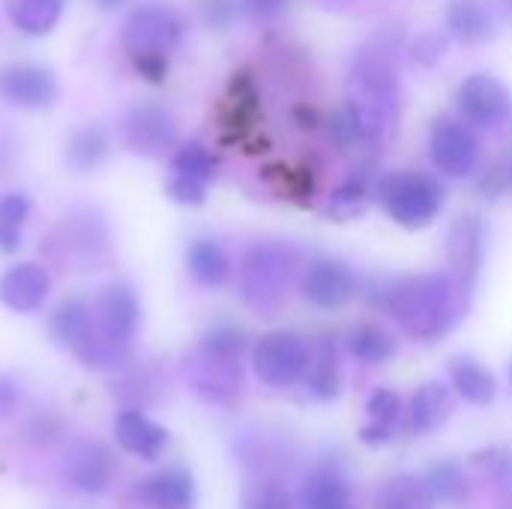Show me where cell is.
Listing matches in <instances>:
<instances>
[{"label":"cell","mask_w":512,"mask_h":509,"mask_svg":"<svg viewBox=\"0 0 512 509\" xmlns=\"http://www.w3.org/2000/svg\"><path fill=\"white\" fill-rule=\"evenodd\" d=\"M468 297L471 291L450 273H423L393 282L384 291V306L411 339L435 342L465 318Z\"/></svg>","instance_id":"obj_1"},{"label":"cell","mask_w":512,"mask_h":509,"mask_svg":"<svg viewBox=\"0 0 512 509\" xmlns=\"http://www.w3.org/2000/svg\"><path fill=\"white\" fill-rule=\"evenodd\" d=\"M348 114L354 117L363 144H384L399 117V72L390 48L369 42L357 51L348 69Z\"/></svg>","instance_id":"obj_2"},{"label":"cell","mask_w":512,"mask_h":509,"mask_svg":"<svg viewBox=\"0 0 512 509\" xmlns=\"http://www.w3.org/2000/svg\"><path fill=\"white\" fill-rule=\"evenodd\" d=\"M141 327L138 297L126 285H108L93 303V336L81 351L90 366H114Z\"/></svg>","instance_id":"obj_3"},{"label":"cell","mask_w":512,"mask_h":509,"mask_svg":"<svg viewBox=\"0 0 512 509\" xmlns=\"http://www.w3.org/2000/svg\"><path fill=\"white\" fill-rule=\"evenodd\" d=\"M297 264H300V255L291 246H282V243L252 246L240 264L243 300L261 312L276 309L285 300V294L297 276Z\"/></svg>","instance_id":"obj_4"},{"label":"cell","mask_w":512,"mask_h":509,"mask_svg":"<svg viewBox=\"0 0 512 509\" xmlns=\"http://www.w3.org/2000/svg\"><path fill=\"white\" fill-rule=\"evenodd\" d=\"M378 198L387 216L402 228H426L444 207V186L426 171H396L381 180Z\"/></svg>","instance_id":"obj_5"},{"label":"cell","mask_w":512,"mask_h":509,"mask_svg":"<svg viewBox=\"0 0 512 509\" xmlns=\"http://www.w3.org/2000/svg\"><path fill=\"white\" fill-rule=\"evenodd\" d=\"M183 33H186L183 15L168 3L150 0L129 12L120 36L132 60H141V57H168L183 42Z\"/></svg>","instance_id":"obj_6"},{"label":"cell","mask_w":512,"mask_h":509,"mask_svg":"<svg viewBox=\"0 0 512 509\" xmlns=\"http://www.w3.org/2000/svg\"><path fill=\"white\" fill-rule=\"evenodd\" d=\"M312 351L306 339L294 330H273L258 339L252 351V369L261 384L285 390L309 375Z\"/></svg>","instance_id":"obj_7"},{"label":"cell","mask_w":512,"mask_h":509,"mask_svg":"<svg viewBox=\"0 0 512 509\" xmlns=\"http://www.w3.org/2000/svg\"><path fill=\"white\" fill-rule=\"evenodd\" d=\"M456 108L468 123L480 129H495L512 117V93L501 78L489 72H474L459 84Z\"/></svg>","instance_id":"obj_8"},{"label":"cell","mask_w":512,"mask_h":509,"mask_svg":"<svg viewBox=\"0 0 512 509\" xmlns=\"http://www.w3.org/2000/svg\"><path fill=\"white\" fill-rule=\"evenodd\" d=\"M429 153L441 174L468 177L480 162V141L462 120L438 117L429 135Z\"/></svg>","instance_id":"obj_9"},{"label":"cell","mask_w":512,"mask_h":509,"mask_svg":"<svg viewBox=\"0 0 512 509\" xmlns=\"http://www.w3.org/2000/svg\"><path fill=\"white\" fill-rule=\"evenodd\" d=\"M57 93H60V84L48 66L12 63L0 69V96L15 108H27V111L51 108L57 102Z\"/></svg>","instance_id":"obj_10"},{"label":"cell","mask_w":512,"mask_h":509,"mask_svg":"<svg viewBox=\"0 0 512 509\" xmlns=\"http://www.w3.org/2000/svg\"><path fill=\"white\" fill-rule=\"evenodd\" d=\"M123 138L141 156H162L177 141V123L165 105L141 102L129 108L123 120Z\"/></svg>","instance_id":"obj_11"},{"label":"cell","mask_w":512,"mask_h":509,"mask_svg":"<svg viewBox=\"0 0 512 509\" xmlns=\"http://www.w3.org/2000/svg\"><path fill=\"white\" fill-rule=\"evenodd\" d=\"M447 258H450V276L465 291H474L486 261V225L480 222V216H459L453 222L447 234Z\"/></svg>","instance_id":"obj_12"},{"label":"cell","mask_w":512,"mask_h":509,"mask_svg":"<svg viewBox=\"0 0 512 509\" xmlns=\"http://www.w3.org/2000/svg\"><path fill=\"white\" fill-rule=\"evenodd\" d=\"M63 474L69 480V486H75L78 492L102 495L114 483L117 462H114V456H111V450L105 444H99V441H75L66 450Z\"/></svg>","instance_id":"obj_13"},{"label":"cell","mask_w":512,"mask_h":509,"mask_svg":"<svg viewBox=\"0 0 512 509\" xmlns=\"http://www.w3.org/2000/svg\"><path fill=\"white\" fill-rule=\"evenodd\" d=\"M300 294L321 309H342L357 294V276L345 261L321 258L306 267L300 279Z\"/></svg>","instance_id":"obj_14"},{"label":"cell","mask_w":512,"mask_h":509,"mask_svg":"<svg viewBox=\"0 0 512 509\" xmlns=\"http://www.w3.org/2000/svg\"><path fill=\"white\" fill-rule=\"evenodd\" d=\"M51 294V276L36 261H21L0 276V303L15 315H33Z\"/></svg>","instance_id":"obj_15"},{"label":"cell","mask_w":512,"mask_h":509,"mask_svg":"<svg viewBox=\"0 0 512 509\" xmlns=\"http://www.w3.org/2000/svg\"><path fill=\"white\" fill-rule=\"evenodd\" d=\"M114 438H117V447L123 453H129L135 459H144V462H156L165 453V447H168L165 426H159L156 420H150L138 408H126V411L117 414Z\"/></svg>","instance_id":"obj_16"},{"label":"cell","mask_w":512,"mask_h":509,"mask_svg":"<svg viewBox=\"0 0 512 509\" xmlns=\"http://www.w3.org/2000/svg\"><path fill=\"white\" fill-rule=\"evenodd\" d=\"M132 495L147 509H192L195 507V480L183 468H162L138 480Z\"/></svg>","instance_id":"obj_17"},{"label":"cell","mask_w":512,"mask_h":509,"mask_svg":"<svg viewBox=\"0 0 512 509\" xmlns=\"http://www.w3.org/2000/svg\"><path fill=\"white\" fill-rule=\"evenodd\" d=\"M453 414V396L450 387H444L441 381H429L423 384L408 405V429L414 435H429L435 429H441Z\"/></svg>","instance_id":"obj_18"},{"label":"cell","mask_w":512,"mask_h":509,"mask_svg":"<svg viewBox=\"0 0 512 509\" xmlns=\"http://www.w3.org/2000/svg\"><path fill=\"white\" fill-rule=\"evenodd\" d=\"M447 30L468 45L486 42L495 33V12L486 0H453L447 6Z\"/></svg>","instance_id":"obj_19"},{"label":"cell","mask_w":512,"mask_h":509,"mask_svg":"<svg viewBox=\"0 0 512 509\" xmlns=\"http://www.w3.org/2000/svg\"><path fill=\"white\" fill-rule=\"evenodd\" d=\"M51 333L60 345L72 351H84L93 336V306H87L78 297L63 300L51 315Z\"/></svg>","instance_id":"obj_20"},{"label":"cell","mask_w":512,"mask_h":509,"mask_svg":"<svg viewBox=\"0 0 512 509\" xmlns=\"http://www.w3.org/2000/svg\"><path fill=\"white\" fill-rule=\"evenodd\" d=\"M111 153V138L102 126H81L66 141V165L78 174L96 171Z\"/></svg>","instance_id":"obj_21"},{"label":"cell","mask_w":512,"mask_h":509,"mask_svg":"<svg viewBox=\"0 0 512 509\" xmlns=\"http://www.w3.org/2000/svg\"><path fill=\"white\" fill-rule=\"evenodd\" d=\"M450 381L459 390V396L471 405H489L498 393L495 375L474 357H456L450 363Z\"/></svg>","instance_id":"obj_22"},{"label":"cell","mask_w":512,"mask_h":509,"mask_svg":"<svg viewBox=\"0 0 512 509\" xmlns=\"http://www.w3.org/2000/svg\"><path fill=\"white\" fill-rule=\"evenodd\" d=\"M6 15L15 30L27 36H45L63 15V0H6Z\"/></svg>","instance_id":"obj_23"},{"label":"cell","mask_w":512,"mask_h":509,"mask_svg":"<svg viewBox=\"0 0 512 509\" xmlns=\"http://www.w3.org/2000/svg\"><path fill=\"white\" fill-rule=\"evenodd\" d=\"M186 264L192 279L204 288H222L231 273L228 255L216 240H195L186 252Z\"/></svg>","instance_id":"obj_24"},{"label":"cell","mask_w":512,"mask_h":509,"mask_svg":"<svg viewBox=\"0 0 512 509\" xmlns=\"http://www.w3.org/2000/svg\"><path fill=\"white\" fill-rule=\"evenodd\" d=\"M435 504L429 483L417 474H396L378 495V509H435Z\"/></svg>","instance_id":"obj_25"},{"label":"cell","mask_w":512,"mask_h":509,"mask_svg":"<svg viewBox=\"0 0 512 509\" xmlns=\"http://www.w3.org/2000/svg\"><path fill=\"white\" fill-rule=\"evenodd\" d=\"M366 411L372 417L369 426H363V441L366 444H384L393 438V429L402 417V399L393 390H375L366 402Z\"/></svg>","instance_id":"obj_26"},{"label":"cell","mask_w":512,"mask_h":509,"mask_svg":"<svg viewBox=\"0 0 512 509\" xmlns=\"http://www.w3.org/2000/svg\"><path fill=\"white\" fill-rule=\"evenodd\" d=\"M348 351L369 366H381L396 357V339L378 324H360L348 333Z\"/></svg>","instance_id":"obj_27"},{"label":"cell","mask_w":512,"mask_h":509,"mask_svg":"<svg viewBox=\"0 0 512 509\" xmlns=\"http://www.w3.org/2000/svg\"><path fill=\"white\" fill-rule=\"evenodd\" d=\"M171 177L174 180H183V183H195V186H204L216 177V159L213 153L201 144V141H189L183 144L174 159H171Z\"/></svg>","instance_id":"obj_28"},{"label":"cell","mask_w":512,"mask_h":509,"mask_svg":"<svg viewBox=\"0 0 512 509\" xmlns=\"http://www.w3.org/2000/svg\"><path fill=\"white\" fill-rule=\"evenodd\" d=\"M300 501L306 509L348 507V483L336 471H318L303 483Z\"/></svg>","instance_id":"obj_29"},{"label":"cell","mask_w":512,"mask_h":509,"mask_svg":"<svg viewBox=\"0 0 512 509\" xmlns=\"http://www.w3.org/2000/svg\"><path fill=\"white\" fill-rule=\"evenodd\" d=\"M306 381H309V393L315 399H333L339 393L342 375H339V360H336L333 342H321L318 345V360H312Z\"/></svg>","instance_id":"obj_30"},{"label":"cell","mask_w":512,"mask_h":509,"mask_svg":"<svg viewBox=\"0 0 512 509\" xmlns=\"http://www.w3.org/2000/svg\"><path fill=\"white\" fill-rule=\"evenodd\" d=\"M30 216V198L24 192L0 195V252H15L21 243V228Z\"/></svg>","instance_id":"obj_31"},{"label":"cell","mask_w":512,"mask_h":509,"mask_svg":"<svg viewBox=\"0 0 512 509\" xmlns=\"http://www.w3.org/2000/svg\"><path fill=\"white\" fill-rule=\"evenodd\" d=\"M246 351V336L237 327H213L204 333L198 354L219 363H240V354Z\"/></svg>","instance_id":"obj_32"},{"label":"cell","mask_w":512,"mask_h":509,"mask_svg":"<svg viewBox=\"0 0 512 509\" xmlns=\"http://www.w3.org/2000/svg\"><path fill=\"white\" fill-rule=\"evenodd\" d=\"M429 489L438 504H459L468 495V480L465 471L456 462H441L429 471Z\"/></svg>","instance_id":"obj_33"},{"label":"cell","mask_w":512,"mask_h":509,"mask_svg":"<svg viewBox=\"0 0 512 509\" xmlns=\"http://www.w3.org/2000/svg\"><path fill=\"white\" fill-rule=\"evenodd\" d=\"M366 204H369V186H366L360 177H351L348 183H342V186L333 192L327 213L336 216V219H351V216L363 213Z\"/></svg>","instance_id":"obj_34"},{"label":"cell","mask_w":512,"mask_h":509,"mask_svg":"<svg viewBox=\"0 0 512 509\" xmlns=\"http://www.w3.org/2000/svg\"><path fill=\"white\" fill-rule=\"evenodd\" d=\"M246 509H294V498L279 483H264L249 495Z\"/></svg>","instance_id":"obj_35"},{"label":"cell","mask_w":512,"mask_h":509,"mask_svg":"<svg viewBox=\"0 0 512 509\" xmlns=\"http://www.w3.org/2000/svg\"><path fill=\"white\" fill-rule=\"evenodd\" d=\"M198 9L213 30H222L237 18V0H198Z\"/></svg>","instance_id":"obj_36"},{"label":"cell","mask_w":512,"mask_h":509,"mask_svg":"<svg viewBox=\"0 0 512 509\" xmlns=\"http://www.w3.org/2000/svg\"><path fill=\"white\" fill-rule=\"evenodd\" d=\"M444 51H447V39L438 36V33H426V36H420V39L414 42L411 57H414L420 66H435V63L441 60Z\"/></svg>","instance_id":"obj_37"},{"label":"cell","mask_w":512,"mask_h":509,"mask_svg":"<svg viewBox=\"0 0 512 509\" xmlns=\"http://www.w3.org/2000/svg\"><path fill=\"white\" fill-rule=\"evenodd\" d=\"M330 135H333V141H336L339 147H354V144H360V141H363V138H360L357 123H354V117L348 114V108H342V111L333 117V123H330Z\"/></svg>","instance_id":"obj_38"},{"label":"cell","mask_w":512,"mask_h":509,"mask_svg":"<svg viewBox=\"0 0 512 509\" xmlns=\"http://www.w3.org/2000/svg\"><path fill=\"white\" fill-rule=\"evenodd\" d=\"M477 465H489V474L498 486H512V456L504 450H492L477 459Z\"/></svg>","instance_id":"obj_39"},{"label":"cell","mask_w":512,"mask_h":509,"mask_svg":"<svg viewBox=\"0 0 512 509\" xmlns=\"http://www.w3.org/2000/svg\"><path fill=\"white\" fill-rule=\"evenodd\" d=\"M288 6H291V0H243L246 15H252L255 21H273V18L285 15Z\"/></svg>","instance_id":"obj_40"},{"label":"cell","mask_w":512,"mask_h":509,"mask_svg":"<svg viewBox=\"0 0 512 509\" xmlns=\"http://www.w3.org/2000/svg\"><path fill=\"white\" fill-rule=\"evenodd\" d=\"M135 69L147 81H162L168 75V57H141V60H135Z\"/></svg>","instance_id":"obj_41"},{"label":"cell","mask_w":512,"mask_h":509,"mask_svg":"<svg viewBox=\"0 0 512 509\" xmlns=\"http://www.w3.org/2000/svg\"><path fill=\"white\" fill-rule=\"evenodd\" d=\"M18 402H21L18 387H15L12 381L0 378V420H3V417H9V414H15Z\"/></svg>","instance_id":"obj_42"},{"label":"cell","mask_w":512,"mask_h":509,"mask_svg":"<svg viewBox=\"0 0 512 509\" xmlns=\"http://www.w3.org/2000/svg\"><path fill=\"white\" fill-rule=\"evenodd\" d=\"M93 3H99L102 9H117V6H123L126 0H93Z\"/></svg>","instance_id":"obj_43"},{"label":"cell","mask_w":512,"mask_h":509,"mask_svg":"<svg viewBox=\"0 0 512 509\" xmlns=\"http://www.w3.org/2000/svg\"><path fill=\"white\" fill-rule=\"evenodd\" d=\"M507 6H510V9H512V0H507Z\"/></svg>","instance_id":"obj_44"},{"label":"cell","mask_w":512,"mask_h":509,"mask_svg":"<svg viewBox=\"0 0 512 509\" xmlns=\"http://www.w3.org/2000/svg\"><path fill=\"white\" fill-rule=\"evenodd\" d=\"M333 509H351V507H333Z\"/></svg>","instance_id":"obj_45"},{"label":"cell","mask_w":512,"mask_h":509,"mask_svg":"<svg viewBox=\"0 0 512 509\" xmlns=\"http://www.w3.org/2000/svg\"><path fill=\"white\" fill-rule=\"evenodd\" d=\"M510 381H512V363H510Z\"/></svg>","instance_id":"obj_46"},{"label":"cell","mask_w":512,"mask_h":509,"mask_svg":"<svg viewBox=\"0 0 512 509\" xmlns=\"http://www.w3.org/2000/svg\"><path fill=\"white\" fill-rule=\"evenodd\" d=\"M507 509H512V507H507Z\"/></svg>","instance_id":"obj_47"},{"label":"cell","mask_w":512,"mask_h":509,"mask_svg":"<svg viewBox=\"0 0 512 509\" xmlns=\"http://www.w3.org/2000/svg\"><path fill=\"white\" fill-rule=\"evenodd\" d=\"M510 180H512V177H510Z\"/></svg>","instance_id":"obj_48"}]
</instances>
